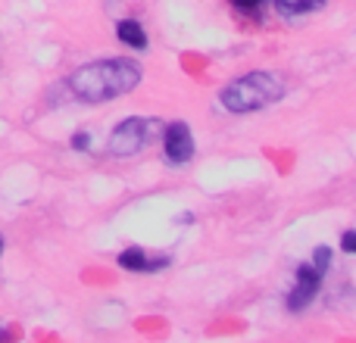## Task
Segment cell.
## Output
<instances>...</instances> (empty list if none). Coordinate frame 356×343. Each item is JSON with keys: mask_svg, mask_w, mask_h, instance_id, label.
I'll list each match as a JSON object with an SVG mask.
<instances>
[{"mask_svg": "<svg viewBox=\"0 0 356 343\" xmlns=\"http://www.w3.org/2000/svg\"><path fill=\"white\" fill-rule=\"evenodd\" d=\"M284 97V87L275 75L269 72H250V75H241L234 78L232 85H225L219 91V103L225 106L228 112H257L272 106L275 100Z\"/></svg>", "mask_w": 356, "mask_h": 343, "instance_id": "7a4b0ae2", "label": "cell"}, {"mask_svg": "<svg viewBox=\"0 0 356 343\" xmlns=\"http://www.w3.org/2000/svg\"><path fill=\"white\" fill-rule=\"evenodd\" d=\"M163 131V122L160 119H150V116H131V119H122L116 128L110 131V153L125 160V156H135L141 153L144 147L154 144V137Z\"/></svg>", "mask_w": 356, "mask_h": 343, "instance_id": "3957f363", "label": "cell"}, {"mask_svg": "<svg viewBox=\"0 0 356 343\" xmlns=\"http://www.w3.org/2000/svg\"><path fill=\"white\" fill-rule=\"evenodd\" d=\"M163 153H166L169 162H175V166H184V162L194 160V135H191V128L184 122H169L166 128H163Z\"/></svg>", "mask_w": 356, "mask_h": 343, "instance_id": "5b68a950", "label": "cell"}, {"mask_svg": "<svg viewBox=\"0 0 356 343\" xmlns=\"http://www.w3.org/2000/svg\"><path fill=\"white\" fill-rule=\"evenodd\" d=\"M228 3H232L238 12H244V16H257L259 19L269 0H228Z\"/></svg>", "mask_w": 356, "mask_h": 343, "instance_id": "9c48e42d", "label": "cell"}, {"mask_svg": "<svg viewBox=\"0 0 356 343\" xmlns=\"http://www.w3.org/2000/svg\"><path fill=\"white\" fill-rule=\"evenodd\" d=\"M0 337H3V334H0Z\"/></svg>", "mask_w": 356, "mask_h": 343, "instance_id": "4fadbf2b", "label": "cell"}, {"mask_svg": "<svg viewBox=\"0 0 356 343\" xmlns=\"http://www.w3.org/2000/svg\"><path fill=\"white\" fill-rule=\"evenodd\" d=\"M322 281H325V269H319L313 259L303 262L300 269H297V281H294V287H291V294H288V309L291 312H303L307 306H313Z\"/></svg>", "mask_w": 356, "mask_h": 343, "instance_id": "277c9868", "label": "cell"}, {"mask_svg": "<svg viewBox=\"0 0 356 343\" xmlns=\"http://www.w3.org/2000/svg\"><path fill=\"white\" fill-rule=\"evenodd\" d=\"M72 147L75 150H88V147H91V135H88V131H79V135H72Z\"/></svg>", "mask_w": 356, "mask_h": 343, "instance_id": "8fae6325", "label": "cell"}, {"mask_svg": "<svg viewBox=\"0 0 356 343\" xmlns=\"http://www.w3.org/2000/svg\"><path fill=\"white\" fill-rule=\"evenodd\" d=\"M282 16H303V12H316L325 6V0H272Z\"/></svg>", "mask_w": 356, "mask_h": 343, "instance_id": "ba28073f", "label": "cell"}, {"mask_svg": "<svg viewBox=\"0 0 356 343\" xmlns=\"http://www.w3.org/2000/svg\"><path fill=\"white\" fill-rule=\"evenodd\" d=\"M116 37H119V44H125V47H131V50L147 47V31H144V25L138 22V19H122V22L116 25Z\"/></svg>", "mask_w": 356, "mask_h": 343, "instance_id": "52a82bcc", "label": "cell"}, {"mask_svg": "<svg viewBox=\"0 0 356 343\" xmlns=\"http://www.w3.org/2000/svg\"><path fill=\"white\" fill-rule=\"evenodd\" d=\"M141 85V66L125 56H110V60H97L88 66L75 69L69 75V87L79 100L85 103H106V100H119L131 94Z\"/></svg>", "mask_w": 356, "mask_h": 343, "instance_id": "6da1fadb", "label": "cell"}, {"mask_svg": "<svg viewBox=\"0 0 356 343\" xmlns=\"http://www.w3.org/2000/svg\"><path fill=\"white\" fill-rule=\"evenodd\" d=\"M341 250L350 253V256H356V231H344V234H341Z\"/></svg>", "mask_w": 356, "mask_h": 343, "instance_id": "30bf717a", "label": "cell"}, {"mask_svg": "<svg viewBox=\"0 0 356 343\" xmlns=\"http://www.w3.org/2000/svg\"><path fill=\"white\" fill-rule=\"evenodd\" d=\"M169 265V256H147V253L141 250V246H129V250H122L119 253V269H125V271H160V269H166Z\"/></svg>", "mask_w": 356, "mask_h": 343, "instance_id": "8992f818", "label": "cell"}, {"mask_svg": "<svg viewBox=\"0 0 356 343\" xmlns=\"http://www.w3.org/2000/svg\"><path fill=\"white\" fill-rule=\"evenodd\" d=\"M3 246H6V240H3V237H0V256H3Z\"/></svg>", "mask_w": 356, "mask_h": 343, "instance_id": "7c38bea8", "label": "cell"}]
</instances>
